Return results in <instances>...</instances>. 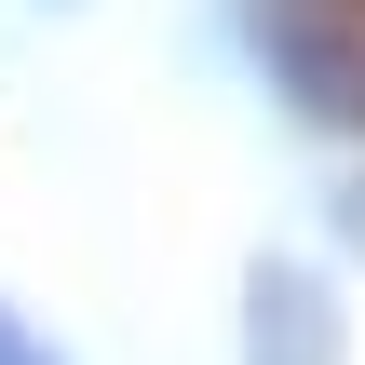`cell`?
<instances>
[{
	"instance_id": "obj_2",
	"label": "cell",
	"mask_w": 365,
	"mask_h": 365,
	"mask_svg": "<svg viewBox=\"0 0 365 365\" xmlns=\"http://www.w3.org/2000/svg\"><path fill=\"white\" fill-rule=\"evenodd\" d=\"M0 365H14V339H0Z\"/></svg>"
},
{
	"instance_id": "obj_1",
	"label": "cell",
	"mask_w": 365,
	"mask_h": 365,
	"mask_svg": "<svg viewBox=\"0 0 365 365\" xmlns=\"http://www.w3.org/2000/svg\"><path fill=\"white\" fill-rule=\"evenodd\" d=\"M312 14H365V0H312Z\"/></svg>"
},
{
	"instance_id": "obj_3",
	"label": "cell",
	"mask_w": 365,
	"mask_h": 365,
	"mask_svg": "<svg viewBox=\"0 0 365 365\" xmlns=\"http://www.w3.org/2000/svg\"><path fill=\"white\" fill-rule=\"evenodd\" d=\"M352 108H365V95H352Z\"/></svg>"
}]
</instances>
